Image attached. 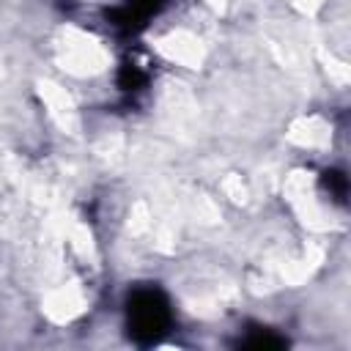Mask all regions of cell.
<instances>
[{
  "label": "cell",
  "mask_w": 351,
  "mask_h": 351,
  "mask_svg": "<svg viewBox=\"0 0 351 351\" xmlns=\"http://www.w3.org/2000/svg\"><path fill=\"white\" fill-rule=\"evenodd\" d=\"M162 0H126L121 8L107 11L110 25L121 27V30H140L145 25L148 16H154L159 11Z\"/></svg>",
  "instance_id": "cell-2"
},
{
  "label": "cell",
  "mask_w": 351,
  "mask_h": 351,
  "mask_svg": "<svg viewBox=\"0 0 351 351\" xmlns=\"http://www.w3.org/2000/svg\"><path fill=\"white\" fill-rule=\"evenodd\" d=\"M173 326V310L167 296L156 285H140L126 299V329L140 346L156 343Z\"/></svg>",
  "instance_id": "cell-1"
},
{
  "label": "cell",
  "mask_w": 351,
  "mask_h": 351,
  "mask_svg": "<svg viewBox=\"0 0 351 351\" xmlns=\"http://www.w3.org/2000/svg\"><path fill=\"white\" fill-rule=\"evenodd\" d=\"M321 186L329 192V197H332V200H337V203H343V200H346L348 181H346V176H343L340 170H326V173L321 176Z\"/></svg>",
  "instance_id": "cell-4"
},
{
  "label": "cell",
  "mask_w": 351,
  "mask_h": 351,
  "mask_svg": "<svg viewBox=\"0 0 351 351\" xmlns=\"http://www.w3.org/2000/svg\"><path fill=\"white\" fill-rule=\"evenodd\" d=\"M241 346H247V348H282L285 337L274 335L271 329H252L250 337L241 340Z\"/></svg>",
  "instance_id": "cell-3"
},
{
  "label": "cell",
  "mask_w": 351,
  "mask_h": 351,
  "mask_svg": "<svg viewBox=\"0 0 351 351\" xmlns=\"http://www.w3.org/2000/svg\"><path fill=\"white\" fill-rule=\"evenodd\" d=\"M145 82H148V74H145L140 66H134V63H126V66L121 69L118 85H121L123 90H140Z\"/></svg>",
  "instance_id": "cell-5"
}]
</instances>
